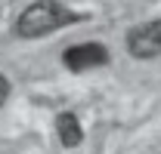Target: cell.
I'll return each instance as SVG.
<instances>
[{"instance_id": "obj_4", "label": "cell", "mask_w": 161, "mask_h": 154, "mask_svg": "<svg viewBox=\"0 0 161 154\" xmlns=\"http://www.w3.org/2000/svg\"><path fill=\"white\" fill-rule=\"evenodd\" d=\"M56 133H59V142L65 148H78L80 142H84V130H80V120L71 111H62L56 117Z\"/></svg>"}, {"instance_id": "obj_5", "label": "cell", "mask_w": 161, "mask_h": 154, "mask_svg": "<svg viewBox=\"0 0 161 154\" xmlns=\"http://www.w3.org/2000/svg\"><path fill=\"white\" fill-rule=\"evenodd\" d=\"M6 99H9V80L0 74V108L6 105Z\"/></svg>"}, {"instance_id": "obj_3", "label": "cell", "mask_w": 161, "mask_h": 154, "mask_svg": "<svg viewBox=\"0 0 161 154\" xmlns=\"http://www.w3.org/2000/svg\"><path fill=\"white\" fill-rule=\"evenodd\" d=\"M127 49H130V56H136V59L161 56V19L133 28V31L127 34Z\"/></svg>"}, {"instance_id": "obj_1", "label": "cell", "mask_w": 161, "mask_h": 154, "mask_svg": "<svg viewBox=\"0 0 161 154\" xmlns=\"http://www.w3.org/2000/svg\"><path fill=\"white\" fill-rule=\"evenodd\" d=\"M71 22H78V16L71 9H65L59 0H34L16 19V34L25 40H34V37H43V34H53V31H59Z\"/></svg>"}, {"instance_id": "obj_2", "label": "cell", "mask_w": 161, "mask_h": 154, "mask_svg": "<svg viewBox=\"0 0 161 154\" xmlns=\"http://www.w3.org/2000/svg\"><path fill=\"white\" fill-rule=\"evenodd\" d=\"M62 65L68 71H90V68H102L108 65V49L102 43H78L68 46L62 53Z\"/></svg>"}]
</instances>
